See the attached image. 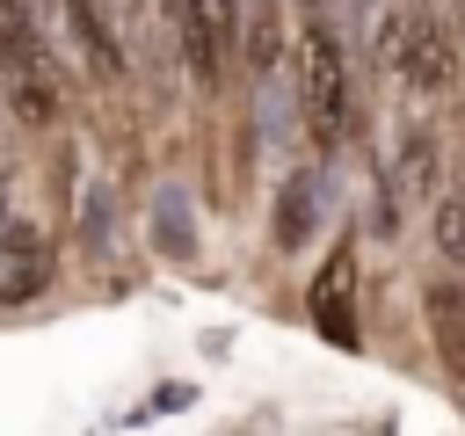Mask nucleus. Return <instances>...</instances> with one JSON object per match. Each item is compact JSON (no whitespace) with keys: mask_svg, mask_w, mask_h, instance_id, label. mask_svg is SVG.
<instances>
[{"mask_svg":"<svg viewBox=\"0 0 465 436\" xmlns=\"http://www.w3.org/2000/svg\"><path fill=\"white\" fill-rule=\"evenodd\" d=\"M429 240L450 269H465V182H450L436 203H429Z\"/></svg>","mask_w":465,"mask_h":436,"instance_id":"9b49d317","label":"nucleus"},{"mask_svg":"<svg viewBox=\"0 0 465 436\" xmlns=\"http://www.w3.org/2000/svg\"><path fill=\"white\" fill-rule=\"evenodd\" d=\"M429 22H436V15H421V7H400V0H392V7H378V22H371V65L400 80Z\"/></svg>","mask_w":465,"mask_h":436,"instance_id":"1a4fd4ad","label":"nucleus"},{"mask_svg":"<svg viewBox=\"0 0 465 436\" xmlns=\"http://www.w3.org/2000/svg\"><path fill=\"white\" fill-rule=\"evenodd\" d=\"M291 65H298V116H305V131L320 138V160H327V153L341 145L349 116H356V102H349V65H341V44H334V29L305 22V29H298V51H291Z\"/></svg>","mask_w":465,"mask_h":436,"instance_id":"f03ea898","label":"nucleus"},{"mask_svg":"<svg viewBox=\"0 0 465 436\" xmlns=\"http://www.w3.org/2000/svg\"><path fill=\"white\" fill-rule=\"evenodd\" d=\"M385 174H392V189H400V196L436 203V196L450 189V182H443V138H436L429 124H407V131H400V153H392V167H385Z\"/></svg>","mask_w":465,"mask_h":436,"instance_id":"0eeeda50","label":"nucleus"},{"mask_svg":"<svg viewBox=\"0 0 465 436\" xmlns=\"http://www.w3.org/2000/svg\"><path fill=\"white\" fill-rule=\"evenodd\" d=\"M414 94H450L458 87V36L443 29V22H429L421 29V44H414V58H407V73H400Z\"/></svg>","mask_w":465,"mask_h":436,"instance_id":"9d476101","label":"nucleus"},{"mask_svg":"<svg viewBox=\"0 0 465 436\" xmlns=\"http://www.w3.org/2000/svg\"><path fill=\"white\" fill-rule=\"evenodd\" d=\"M160 240H167V254H189V218H182V196H160Z\"/></svg>","mask_w":465,"mask_h":436,"instance_id":"4468645a","label":"nucleus"},{"mask_svg":"<svg viewBox=\"0 0 465 436\" xmlns=\"http://www.w3.org/2000/svg\"><path fill=\"white\" fill-rule=\"evenodd\" d=\"M356 291H363V262H356V240H334L305 283V312L312 327L334 342V349H356Z\"/></svg>","mask_w":465,"mask_h":436,"instance_id":"20e7f679","label":"nucleus"},{"mask_svg":"<svg viewBox=\"0 0 465 436\" xmlns=\"http://www.w3.org/2000/svg\"><path fill=\"white\" fill-rule=\"evenodd\" d=\"M371 225H378V240H392V233H400V189H392V174H385V167L371 174Z\"/></svg>","mask_w":465,"mask_h":436,"instance_id":"ddd939ff","label":"nucleus"},{"mask_svg":"<svg viewBox=\"0 0 465 436\" xmlns=\"http://www.w3.org/2000/svg\"><path fill=\"white\" fill-rule=\"evenodd\" d=\"M58 29H65L73 58L87 65V80H102V87L124 80V36H116V22H109L102 0H58Z\"/></svg>","mask_w":465,"mask_h":436,"instance_id":"39448f33","label":"nucleus"},{"mask_svg":"<svg viewBox=\"0 0 465 436\" xmlns=\"http://www.w3.org/2000/svg\"><path fill=\"white\" fill-rule=\"evenodd\" d=\"M247 58L254 65L283 58V0H254V15H247Z\"/></svg>","mask_w":465,"mask_h":436,"instance_id":"f8f14e48","label":"nucleus"},{"mask_svg":"<svg viewBox=\"0 0 465 436\" xmlns=\"http://www.w3.org/2000/svg\"><path fill=\"white\" fill-rule=\"evenodd\" d=\"M0 102L22 131H51L65 116L58 51L44 36V15L29 0H0Z\"/></svg>","mask_w":465,"mask_h":436,"instance_id":"f257e3e1","label":"nucleus"},{"mask_svg":"<svg viewBox=\"0 0 465 436\" xmlns=\"http://www.w3.org/2000/svg\"><path fill=\"white\" fill-rule=\"evenodd\" d=\"M167 29H174V51H182L189 80L203 94H218L240 65V44H247L240 0H167Z\"/></svg>","mask_w":465,"mask_h":436,"instance_id":"7ed1b4c3","label":"nucleus"},{"mask_svg":"<svg viewBox=\"0 0 465 436\" xmlns=\"http://www.w3.org/2000/svg\"><path fill=\"white\" fill-rule=\"evenodd\" d=\"M0 305H22V298H36L44 283H51V240L36 233V225H15L7 233V247H0Z\"/></svg>","mask_w":465,"mask_h":436,"instance_id":"6e6552de","label":"nucleus"},{"mask_svg":"<svg viewBox=\"0 0 465 436\" xmlns=\"http://www.w3.org/2000/svg\"><path fill=\"white\" fill-rule=\"evenodd\" d=\"M320 211H327V167H298L283 189H276V247L283 254H298V247H312V233H320Z\"/></svg>","mask_w":465,"mask_h":436,"instance_id":"423d86ee","label":"nucleus"}]
</instances>
